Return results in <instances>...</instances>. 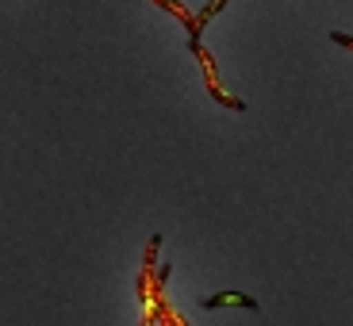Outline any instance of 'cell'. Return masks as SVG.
<instances>
[{"instance_id": "obj_1", "label": "cell", "mask_w": 353, "mask_h": 326, "mask_svg": "<svg viewBox=\"0 0 353 326\" xmlns=\"http://www.w3.org/2000/svg\"><path fill=\"white\" fill-rule=\"evenodd\" d=\"M154 4H161V8H165V12H173L176 19H185V27H188V31H192V39H200V31H203V27L196 23V16H192V12H188V8H181L176 0H154Z\"/></svg>"}, {"instance_id": "obj_2", "label": "cell", "mask_w": 353, "mask_h": 326, "mask_svg": "<svg viewBox=\"0 0 353 326\" xmlns=\"http://www.w3.org/2000/svg\"><path fill=\"white\" fill-rule=\"evenodd\" d=\"M223 303H242V307L257 311V300H250V296H239V292H223V296H208V300H203L200 307H223Z\"/></svg>"}]
</instances>
